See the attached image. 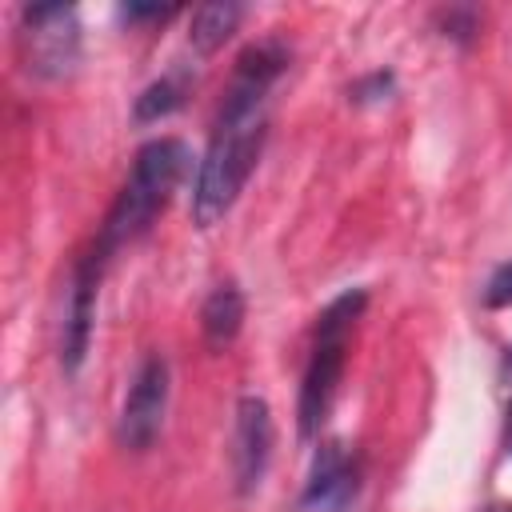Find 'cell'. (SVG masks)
<instances>
[{
    "instance_id": "cell-1",
    "label": "cell",
    "mask_w": 512,
    "mask_h": 512,
    "mask_svg": "<svg viewBox=\"0 0 512 512\" xmlns=\"http://www.w3.org/2000/svg\"><path fill=\"white\" fill-rule=\"evenodd\" d=\"M292 52L284 40H256L248 44L228 76L224 100L216 108V124L208 148L196 164L192 180V220L196 228H212L228 216L236 196L244 192L268 136V92L284 76Z\"/></svg>"
},
{
    "instance_id": "cell-2",
    "label": "cell",
    "mask_w": 512,
    "mask_h": 512,
    "mask_svg": "<svg viewBox=\"0 0 512 512\" xmlns=\"http://www.w3.org/2000/svg\"><path fill=\"white\" fill-rule=\"evenodd\" d=\"M188 168H192V152H188L184 140H176V136L148 140L136 152L132 172L124 180V188L116 192V200H112L108 216L100 220V228H96L88 248L108 264L120 248L140 240L152 228V220L168 208V200L180 188V180L188 176Z\"/></svg>"
},
{
    "instance_id": "cell-3",
    "label": "cell",
    "mask_w": 512,
    "mask_h": 512,
    "mask_svg": "<svg viewBox=\"0 0 512 512\" xmlns=\"http://www.w3.org/2000/svg\"><path fill=\"white\" fill-rule=\"evenodd\" d=\"M364 304H368L364 288H344L316 316V336H312V352H308L300 396H296V424H300L304 440H312L320 432V424L328 420V408H332L340 376H344L348 340H352V328H356Z\"/></svg>"
},
{
    "instance_id": "cell-4",
    "label": "cell",
    "mask_w": 512,
    "mask_h": 512,
    "mask_svg": "<svg viewBox=\"0 0 512 512\" xmlns=\"http://www.w3.org/2000/svg\"><path fill=\"white\" fill-rule=\"evenodd\" d=\"M24 20V60L28 72L44 80H60L80 60V20L72 4H36L20 12Z\"/></svg>"
},
{
    "instance_id": "cell-5",
    "label": "cell",
    "mask_w": 512,
    "mask_h": 512,
    "mask_svg": "<svg viewBox=\"0 0 512 512\" xmlns=\"http://www.w3.org/2000/svg\"><path fill=\"white\" fill-rule=\"evenodd\" d=\"M164 412H168V360L160 352H148L124 392V404L116 416V440L132 452L152 448V440L164 428Z\"/></svg>"
},
{
    "instance_id": "cell-6",
    "label": "cell",
    "mask_w": 512,
    "mask_h": 512,
    "mask_svg": "<svg viewBox=\"0 0 512 512\" xmlns=\"http://www.w3.org/2000/svg\"><path fill=\"white\" fill-rule=\"evenodd\" d=\"M272 408L264 396H240L232 416V484L240 496H252L264 484L272 460Z\"/></svg>"
},
{
    "instance_id": "cell-7",
    "label": "cell",
    "mask_w": 512,
    "mask_h": 512,
    "mask_svg": "<svg viewBox=\"0 0 512 512\" xmlns=\"http://www.w3.org/2000/svg\"><path fill=\"white\" fill-rule=\"evenodd\" d=\"M360 496V460L348 444L328 440L312 456V472L300 488L296 512H348Z\"/></svg>"
},
{
    "instance_id": "cell-8",
    "label": "cell",
    "mask_w": 512,
    "mask_h": 512,
    "mask_svg": "<svg viewBox=\"0 0 512 512\" xmlns=\"http://www.w3.org/2000/svg\"><path fill=\"white\" fill-rule=\"evenodd\" d=\"M100 276H104V260L88 248L76 260L72 280H68V292H64V320H60V364H64V372H76L84 364V356H88Z\"/></svg>"
},
{
    "instance_id": "cell-9",
    "label": "cell",
    "mask_w": 512,
    "mask_h": 512,
    "mask_svg": "<svg viewBox=\"0 0 512 512\" xmlns=\"http://www.w3.org/2000/svg\"><path fill=\"white\" fill-rule=\"evenodd\" d=\"M200 328H204L208 348H216V352L228 348L240 336V328H244V292L232 280H224L208 292V300L200 308Z\"/></svg>"
},
{
    "instance_id": "cell-10",
    "label": "cell",
    "mask_w": 512,
    "mask_h": 512,
    "mask_svg": "<svg viewBox=\"0 0 512 512\" xmlns=\"http://www.w3.org/2000/svg\"><path fill=\"white\" fill-rule=\"evenodd\" d=\"M188 88H192V76H188L184 68L164 72L160 80H152V84L140 88V96L132 100V120H136V124H156V120L172 116V112L184 104Z\"/></svg>"
},
{
    "instance_id": "cell-11",
    "label": "cell",
    "mask_w": 512,
    "mask_h": 512,
    "mask_svg": "<svg viewBox=\"0 0 512 512\" xmlns=\"http://www.w3.org/2000/svg\"><path fill=\"white\" fill-rule=\"evenodd\" d=\"M244 8L232 4V0H216V4H200L192 12V24H188V40L196 52H216L240 24Z\"/></svg>"
},
{
    "instance_id": "cell-12",
    "label": "cell",
    "mask_w": 512,
    "mask_h": 512,
    "mask_svg": "<svg viewBox=\"0 0 512 512\" xmlns=\"http://www.w3.org/2000/svg\"><path fill=\"white\" fill-rule=\"evenodd\" d=\"M484 304H488V308H508V304H512V260L500 264V268L488 276V284H484Z\"/></svg>"
},
{
    "instance_id": "cell-13",
    "label": "cell",
    "mask_w": 512,
    "mask_h": 512,
    "mask_svg": "<svg viewBox=\"0 0 512 512\" xmlns=\"http://www.w3.org/2000/svg\"><path fill=\"white\" fill-rule=\"evenodd\" d=\"M392 92V72H372L364 80L352 84V100L356 104H368V100H384Z\"/></svg>"
},
{
    "instance_id": "cell-14",
    "label": "cell",
    "mask_w": 512,
    "mask_h": 512,
    "mask_svg": "<svg viewBox=\"0 0 512 512\" xmlns=\"http://www.w3.org/2000/svg\"><path fill=\"white\" fill-rule=\"evenodd\" d=\"M120 12L124 20H168L172 16V8H160V4H124Z\"/></svg>"
},
{
    "instance_id": "cell-15",
    "label": "cell",
    "mask_w": 512,
    "mask_h": 512,
    "mask_svg": "<svg viewBox=\"0 0 512 512\" xmlns=\"http://www.w3.org/2000/svg\"><path fill=\"white\" fill-rule=\"evenodd\" d=\"M504 368H508V376H512V348H508V360H504Z\"/></svg>"
},
{
    "instance_id": "cell-16",
    "label": "cell",
    "mask_w": 512,
    "mask_h": 512,
    "mask_svg": "<svg viewBox=\"0 0 512 512\" xmlns=\"http://www.w3.org/2000/svg\"><path fill=\"white\" fill-rule=\"evenodd\" d=\"M508 448H512V428H508Z\"/></svg>"
},
{
    "instance_id": "cell-17",
    "label": "cell",
    "mask_w": 512,
    "mask_h": 512,
    "mask_svg": "<svg viewBox=\"0 0 512 512\" xmlns=\"http://www.w3.org/2000/svg\"><path fill=\"white\" fill-rule=\"evenodd\" d=\"M500 512H512V508H500Z\"/></svg>"
}]
</instances>
